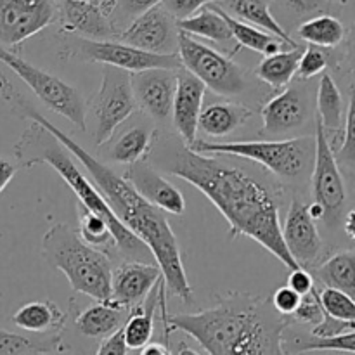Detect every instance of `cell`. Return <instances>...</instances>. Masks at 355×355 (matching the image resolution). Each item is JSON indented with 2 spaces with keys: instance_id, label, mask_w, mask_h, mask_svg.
<instances>
[{
  "instance_id": "f5cc1de1",
  "label": "cell",
  "mask_w": 355,
  "mask_h": 355,
  "mask_svg": "<svg viewBox=\"0 0 355 355\" xmlns=\"http://www.w3.org/2000/svg\"><path fill=\"white\" fill-rule=\"evenodd\" d=\"M87 2H99V0H87Z\"/></svg>"
},
{
  "instance_id": "cb8c5ba5",
  "label": "cell",
  "mask_w": 355,
  "mask_h": 355,
  "mask_svg": "<svg viewBox=\"0 0 355 355\" xmlns=\"http://www.w3.org/2000/svg\"><path fill=\"white\" fill-rule=\"evenodd\" d=\"M252 116L253 111L245 104L211 103L201 111L200 130L208 137H225L243 127Z\"/></svg>"
},
{
  "instance_id": "8d00e7d4",
  "label": "cell",
  "mask_w": 355,
  "mask_h": 355,
  "mask_svg": "<svg viewBox=\"0 0 355 355\" xmlns=\"http://www.w3.org/2000/svg\"><path fill=\"white\" fill-rule=\"evenodd\" d=\"M165 0H114L113 12H111V23L116 30L118 37L123 30H127L139 16L151 10L153 7L162 6Z\"/></svg>"
},
{
  "instance_id": "836d02e7",
  "label": "cell",
  "mask_w": 355,
  "mask_h": 355,
  "mask_svg": "<svg viewBox=\"0 0 355 355\" xmlns=\"http://www.w3.org/2000/svg\"><path fill=\"white\" fill-rule=\"evenodd\" d=\"M76 211H78V232L87 245L97 250L116 246L114 236L111 232V227L106 222V218L87 210L80 203L76 205Z\"/></svg>"
},
{
  "instance_id": "7bdbcfd3",
  "label": "cell",
  "mask_w": 355,
  "mask_h": 355,
  "mask_svg": "<svg viewBox=\"0 0 355 355\" xmlns=\"http://www.w3.org/2000/svg\"><path fill=\"white\" fill-rule=\"evenodd\" d=\"M295 293H298L300 297H305V295H311L312 291H315V279L311 272H309L305 267H300V269H293L288 274V284Z\"/></svg>"
},
{
  "instance_id": "8fae6325",
  "label": "cell",
  "mask_w": 355,
  "mask_h": 355,
  "mask_svg": "<svg viewBox=\"0 0 355 355\" xmlns=\"http://www.w3.org/2000/svg\"><path fill=\"white\" fill-rule=\"evenodd\" d=\"M135 110L137 101L132 89V73L104 66L103 83L92 101L94 142L99 148L110 142L116 128L127 121Z\"/></svg>"
},
{
  "instance_id": "5bb4252c",
  "label": "cell",
  "mask_w": 355,
  "mask_h": 355,
  "mask_svg": "<svg viewBox=\"0 0 355 355\" xmlns=\"http://www.w3.org/2000/svg\"><path fill=\"white\" fill-rule=\"evenodd\" d=\"M179 33L177 19L162 3L139 16L127 30L121 31L118 40L153 54H177Z\"/></svg>"
},
{
  "instance_id": "60d3db41",
  "label": "cell",
  "mask_w": 355,
  "mask_h": 355,
  "mask_svg": "<svg viewBox=\"0 0 355 355\" xmlns=\"http://www.w3.org/2000/svg\"><path fill=\"white\" fill-rule=\"evenodd\" d=\"M215 2H220V0H165L163 6H165V9L168 10L177 21H182L194 16V14L200 12L203 7Z\"/></svg>"
},
{
  "instance_id": "74e56055",
  "label": "cell",
  "mask_w": 355,
  "mask_h": 355,
  "mask_svg": "<svg viewBox=\"0 0 355 355\" xmlns=\"http://www.w3.org/2000/svg\"><path fill=\"white\" fill-rule=\"evenodd\" d=\"M335 155L338 163H343L347 166L355 165V80L350 85V99L349 107H347L345 125H343L342 146Z\"/></svg>"
},
{
  "instance_id": "d4e9b609",
  "label": "cell",
  "mask_w": 355,
  "mask_h": 355,
  "mask_svg": "<svg viewBox=\"0 0 355 355\" xmlns=\"http://www.w3.org/2000/svg\"><path fill=\"white\" fill-rule=\"evenodd\" d=\"M318 118L324 127L331 144L338 137H343V125H345L343 97L331 73H324L319 80Z\"/></svg>"
},
{
  "instance_id": "f907efd6",
  "label": "cell",
  "mask_w": 355,
  "mask_h": 355,
  "mask_svg": "<svg viewBox=\"0 0 355 355\" xmlns=\"http://www.w3.org/2000/svg\"><path fill=\"white\" fill-rule=\"evenodd\" d=\"M97 3H99V6L103 7L104 12L111 17V12H113V7H114V0H99Z\"/></svg>"
},
{
  "instance_id": "30bf717a",
  "label": "cell",
  "mask_w": 355,
  "mask_h": 355,
  "mask_svg": "<svg viewBox=\"0 0 355 355\" xmlns=\"http://www.w3.org/2000/svg\"><path fill=\"white\" fill-rule=\"evenodd\" d=\"M311 191L314 203L324 210V224L328 227L343 225L347 211V182L324 127L315 116V162L311 175Z\"/></svg>"
},
{
  "instance_id": "ba28073f",
  "label": "cell",
  "mask_w": 355,
  "mask_h": 355,
  "mask_svg": "<svg viewBox=\"0 0 355 355\" xmlns=\"http://www.w3.org/2000/svg\"><path fill=\"white\" fill-rule=\"evenodd\" d=\"M0 62L12 69L28 87L35 92V96L61 114L62 118L75 125L76 128L87 130V107L83 96L73 85L66 83L64 80L58 78L52 73L44 71L35 64L21 58L17 52L7 51L0 47Z\"/></svg>"
},
{
  "instance_id": "2e32d148",
  "label": "cell",
  "mask_w": 355,
  "mask_h": 355,
  "mask_svg": "<svg viewBox=\"0 0 355 355\" xmlns=\"http://www.w3.org/2000/svg\"><path fill=\"white\" fill-rule=\"evenodd\" d=\"M283 239L288 252L300 267L312 266L324 248L318 222L311 217L309 205L298 198L291 200L286 220L283 224Z\"/></svg>"
},
{
  "instance_id": "d590c367",
  "label": "cell",
  "mask_w": 355,
  "mask_h": 355,
  "mask_svg": "<svg viewBox=\"0 0 355 355\" xmlns=\"http://www.w3.org/2000/svg\"><path fill=\"white\" fill-rule=\"evenodd\" d=\"M319 302L324 311V315L335 319V321L349 322L355 326V298L335 288L321 286L318 290Z\"/></svg>"
},
{
  "instance_id": "5b68a950",
  "label": "cell",
  "mask_w": 355,
  "mask_h": 355,
  "mask_svg": "<svg viewBox=\"0 0 355 355\" xmlns=\"http://www.w3.org/2000/svg\"><path fill=\"white\" fill-rule=\"evenodd\" d=\"M42 255L49 266L64 274L73 291L96 302L111 300V260L104 252L87 245L78 231L54 224L42 238Z\"/></svg>"
},
{
  "instance_id": "816d5d0a",
  "label": "cell",
  "mask_w": 355,
  "mask_h": 355,
  "mask_svg": "<svg viewBox=\"0 0 355 355\" xmlns=\"http://www.w3.org/2000/svg\"><path fill=\"white\" fill-rule=\"evenodd\" d=\"M336 2H340V3H345L347 0H336Z\"/></svg>"
},
{
  "instance_id": "7c38bea8",
  "label": "cell",
  "mask_w": 355,
  "mask_h": 355,
  "mask_svg": "<svg viewBox=\"0 0 355 355\" xmlns=\"http://www.w3.org/2000/svg\"><path fill=\"white\" fill-rule=\"evenodd\" d=\"M58 19V0H0V47L14 49Z\"/></svg>"
},
{
  "instance_id": "ab89813d",
  "label": "cell",
  "mask_w": 355,
  "mask_h": 355,
  "mask_svg": "<svg viewBox=\"0 0 355 355\" xmlns=\"http://www.w3.org/2000/svg\"><path fill=\"white\" fill-rule=\"evenodd\" d=\"M270 302H272L274 309H276L281 315L290 319L291 315L297 312V309L300 307L302 297L298 293H295L290 286H281L270 295Z\"/></svg>"
},
{
  "instance_id": "c3c4849f",
  "label": "cell",
  "mask_w": 355,
  "mask_h": 355,
  "mask_svg": "<svg viewBox=\"0 0 355 355\" xmlns=\"http://www.w3.org/2000/svg\"><path fill=\"white\" fill-rule=\"evenodd\" d=\"M343 231H345V234L349 236L352 241H355V207L350 208V210L347 211L345 218H343Z\"/></svg>"
},
{
  "instance_id": "7dc6e473",
  "label": "cell",
  "mask_w": 355,
  "mask_h": 355,
  "mask_svg": "<svg viewBox=\"0 0 355 355\" xmlns=\"http://www.w3.org/2000/svg\"><path fill=\"white\" fill-rule=\"evenodd\" d=\"M135 355H172L170 352L168 343H162V342H151L144 347L142 350H139Z\"/></svg>"
},
{
  "instance_id": "d6986e66",
  "label": "cell",
  "mask_w": 355,
  "mask_h": 355,
  "mask_svg": "<svg viewBox=\"0 0 355 355\" xmlns=\"http://www.w3.org/2000/svg\"><path fill=\"white\" fill-rule=\"evenodd\" d=\"M58 19L66 35H76L90 40L118 38L111 17L97 2L58 0Z\"/></svg>"
},
{
  "instance_id": "6da1fadb",
  "label": "cell",
  "mask_w": 355,
  "mask_h": 355,
  "mask_svg": "<svg viewBox=\"0 0 355 355\" xmlns=\"http://www.w3.org/2000/svg\"><path fill=\"white\" fill-rule=\"evenodd\" d=\"M148 159L162 172L200 189L227 220L231 238L246 236L290 270L300 269L284 245L279 198L274 187L241 166L193 151L173 135L158 134Z\"/></svg>"
},
{
  "instance_id": "83f0119b",
  "label": "cell",
  "mask_w": 355,
  "mask_h": 355,
  "mask_svg": "<svg viewBox=\"0 0 355 355\" xmlns=\"http://www.w3.org/2000/svg\"><path fill=\"white\" fill-rule=\"evenodd\" d=\"M62 350L64 343L61 333L23 335L0 329V355H52Z\"/></svg>"
},
{
  "instance_id": "f546056e",
  "label": "cell",
  "mask_w": 355,
  "mask_h": 355,
  "mask_svg": "<svg viewBox=\"0 0 355 355\" xmlns=\"http://www.w3.org/2000/svg\"><path fill=\"white\" fill-rule=\"evenodd\" d=\"M283 349L286 355H304L309 352H343L355 354V331L342 333V335L329 336V338H318L314 335L304 333L284 331Z\"/></svg>"
},
{
  "instance_id": "9a60e30c",
  "label": "cell",
  "mask_w": 355,
  "mask_h": 355,
  "mask_svg": "<svg viewBox=\"0 0 355 355\" xmlns=\"http://www.w3.org/2000/svg\"><path fill=\"white\" fill-rule=\"evenodd\" d=\"M132 89H134L137 106L149 118L165 121L172 116L173 101L177 92V69H146L132 73Z\"/></svg>"
},
{
  "instance_id": "e0dca14e",
  "label": "cell",
  "mask_w": 355,
  "mask_h": 355,
  "mask_svg": "<svg viewBox=\"0 0 355 355\" xmlns=\"http://www.w3.org/2000/svg\"><path fill=\"white\" fill-rule=\"evenodd\" d=\"M207 85L186 68L177 69V92L173 101L172 120L177 134L187 148L198 141L200 116Z\"/></svg>"
},
{
  "instance_id": "8992f818",
  "label": "cell",
  "mask_w": 355,
  "mask_h": 355,
  "mask_svg": "<svg viewBox=\"0 0 355 355\" xmlns=\"http://www.w3.org/2000/svg\"><path fill=\"white\" fill-rule=\"evenodd\" d=\"M191 149L200 155L232 156L255 162L286 180H300L305 175H312L315 162V137L234 142H207L198 139Z\"/></svg>"
},
{
  "instance_id": "1f68e13d",
  "label": "cell",
  "mask_w": 355,
  "mask_h": 355,
  "mask_svg": "<svg viewBox=\"0 0 355 355\" xmlns=\"http://www.w3.org/2000/svg\"><path fill=\"white\" fill-rule=\"evenodd\" d=\"M298 37L309 45H318L322 49H338L347 40L349 30L345 24L331 14H319L309 17L298 26Z\"/></svg>"
},
{
  "instance_id": "7402d4cb",
  "label": "cell",
  "mask_w": 355,
  "mask_h": 355,
  "mask_svg": "<svg viewBox=\"0 0 355 355\" xmlns=\"http://www.w3.org/2000/svg\"><path fill=\"white\" fill-rule=\"evenodd\" d=\"M158 134L159 132L149 125H134L114 139L113 144L104 151V156L118 165H134L141 159L149 158Z\"/></svg>"
},
{
  "instance_id": "277c9868",
  "label": "cell",
  "mask_w": 355,
  "mask_h": 355,
  "mask_svg": "<svg viewBox=\"0 0 355 355\" xmlns=\"http://www.w3.org/2000/svg\"><path fill=\"white\" fill-rule=\"evenodd\" d=\"M12 151L17 162L16 165L19 168L30 170L37 165H49L54 168L68 184L69 189L75 193L82 207L106 218L114 236L118 252L125 259L134 260V262H144L151 259V250L114 215L113 208L110 207L99 187L78 168L75 159L71 158V153L59 142V139L52 132L33 121L17 139Z\"/></svg>"
},
{
  "instance_id": "9c48e42d",
  "label": "cell",
  "mask_w": 355,
  "mask_h": 355,
  "mask_svg": "<svg viewBox=\"0 0 355 355\" xmlns=\"http://www.w3.org/2000/svg\"><path fill=\"white\" fill-rule=\"evenodd\" d=\"M179 58L182 68L201 80L211 92L224 97L241 96L246 92L250 82L245 69L222 52L210 45L194 40L191 35L179 33Z\"/></svg>"
},
{
  "instance_id": "603a6c76",
  "label": "cell",
  "mask_w": 355,
  "mask_h": 355,
  "mask_svg": "<svg viewBox=\"0 0 355 355\" xmlns=\"http://www.w3.org/2000/svg\"><path fill=\"white\" fill-rule=\"evenodd\" d=\"M16 328L33 335H52L61 333L66 324V314L58 304L51 300L30 302L17 309L10 318Z\"/></svg>"
},
{
  "instance_id": "ffe728a7",
  "label": "cell",
  "mask_w": 355,
  "mask_h": 355,
  "mask_svg": "<svg viewBox=\"0 0 355 355\" xmlns=\"http://www.w3.org/2000/svg\"><path fill=\"white\" fill-rule=\"evenodd\" d=\"M163 279V272L158 266L146 262L127 260L113 269L111 281V300L118 302L127 309H135L146 302Z\"/></svg>"
},
{
  "instance_id": "ee69618b",
  "label": "cell",
  "mask_w": 355,
  "mask_h": 355,
  "mask_svg": "<svg viewBox=\"0 0 355 355\" xmlns=\"http://www.w3.org/2000/svg\"><path fill=\"white\" fill-rule=\"evenodd\" d=\"M128 349L123 342V333L121 329L118 333H114L110 338L103 340V343L99 345L97 352L94 355H127Z\"/></svg>"
},
{
  "instance_id": "7a4b0ae2",
  "label": "cell",
  "mask_w": 355,
  "mask_h": 355,
  "mask_svg": "<svg viewBox=\"0 0 355 355\" xmlns=\"http://www.w3.org/2000/svg\"><path fill=\"white\" fill-rule=\"evenodd\" d=\"M0 97L14 114L19 118H28L47 128L73 156L78 158V162H82L89 175L92 177L94 184L99 187L110 207L113 208L114 215L151 250L156 266L163 272L166 291L182 300L184 304H191L193 286L184 269L177 236L173 234L165 214L144 200L137 189L125 179V175H118L106 163L90 155L85 148H82V144L73 141L66 132L38 113L37 107L16 89L9 76L3 75L2 71H0Z\"/></svg>"
},
{
  "instance_id": "b9f144b4",
  "label": "cell",
  "mask_w": 355,
  "mask_h": 355,
  "mask_svg": "<svg viewBox=\"0 0 355 355\" xmlns=\"http://www.w3.org/2000/svg\"><path fill=\"white\" fill-rule=\"evenodd\" d=\"M286 9L297 16H319V14H326L329 6V0H281Z\"/></svg>"
},
{
  "instance_id": "3957f363",
  "label": "cell",
  "mask_w": 355,
  "mask_h": 355,
  "mask_svg": "<svg viewBox=\"0 0 355 355\" xmlns=\"http://www.w3.org/2000/svg\"><path fill=\"white\" fill-rule=\"evenodd\" d=\"M165 343L173 331L193 336L208 355H286L284 331L291 321L269 298L246 291L217 295V305L194 314L162 315Z\"/></svg>"
},
{
  "instance_id": "484cf974",
  "label": "cell",
  "mask_w": 355,
  "mask_h": 355,
  "mask_svg": "<svg viewBox=\"0 0 355 355\" xmlns=\"http://www.w3.org/2000/svg\"><path fill=\"white\" fill-rule=\"evenodd\" d=\"M222 2H224V9L227 7L234 16L239 17V21H245V23L252 24V26L266 30L267 33L283 40L288 47H300L291 38V35L281 26L279 21L272 16L267 0H222Z\"/></svg>"
},
{
  "instance_id": "52a82bcc",
  "label": "cell",
  "mask_w": 355,
  "mask_h": 355,
  "mask_svg": "<svg viewBox=\"0 0 355 355\" xmlns=\"http://www.w3.org/2000/svg\"><path fill=\"white\" fill-rule=\"evenodd\" d=\"M59 55L62 59H75L82 62H99L128 73L156 68H182L179 54H153L120 40H90L76 35H66Z\"/></svg>"
},
{
  "instance_id": "f1b7e54d",
  "label": "cell",
  "mask_w": 355,
  "mask_h": 355,
  "mask_svg": "<svg viewBox=\"0 0 355 355\" xmlns=\"http://www.w3.org/2000/svg\"><path fill=\"white\" fill-rule=\"evenodd\" d=\"M302 54H304V49L297 47L291 51H281L277 54L267 55L255 68V76L270 89H284L293 82L295 75L298 73Z\"/></svg>"
},
{
  "instance_id": "d6a6232c",
  "label": "cell",
  "mask_w": 355,
  "mask_h": 355,
  "mask_svg": "<svg viewBox=\"0 0 355 355\" xmlns=\"http://www.w3.org/2000/svg\"><path fill=\"white\" fill-rule=\"evenodd\" d=\"M217 9L220 10L222 16H224L225 21L229 23V28H231L232 37H234V42L238 44V47L250 49V51L259 52V54L267 58V55L281 52V49L286 45L283 40L274 37V35L262 31L257 26H252V24L245 23V21L236 19L232 14H229L225 9H222L220 6H217Z\"/></svg>"
},
{
  "instance_id": "f6af8a7d",
  "label": "cell",
  "mask_w": 355,
  "mask_h": 355,
  "mask_svg": "<svg viewBox=\"0 0 355 355\" xmlns=\"http://www.w3.org/2000/svg\"><path fill=\"white\" fill-rule=\"evenodd\" d=\"M343 62H345L349 71L352 73L355 78V21L352 26L349 28V33H347L345 49H343Z\"/></svg>"
},
{
  "instance_id": "44dd1931",
  "label": "cell",
  "mask_w": 355,
  "mask_h": 355,
  "mask_svg": "<svg viewBox=\"0 0 355 355\" xmlns=\"http://www.w3.org/2000/svg\"><path fill=\"white\" fill-rule=\"evenodd\" d=\"M130 312V309L114 300L97 302L76 314L75 326L83 336L106 340L123 328Z\"/></svg>"
},
{
  "instance_id": "f35d334b",
  "label": "cell",
  "mask_w": 355,
  "mask_h": 355,
  "mask_svg": "<svg viewBox=\"0 0 355 355\" xmlns=\"http://www.w3.org/2000/svg\"><path fill=\"white\" fill-rule=\"evenodd\" d=\"M322 319H324V311H322L321 307L318 288H315V291H312L311 295L302 297L300 307H298L297 312L291 315L290 321L297 322V324H311L312 328H314L319 322H322Z\"/></svg>"
},
{
  "instance_id": "4dcf8cb0",
  "label": "cell",
  "mask_w": 355,
  "mask_h": 355,
  "mask_svg": "<svg viewBox=\"0 0 355 355\" xmlns=\"http://www.w3.org/2000/svg\"><path fill=\"white\" fill-rule=\"evenodd\" d=\"M177 24H179V30L184 31V33L198 35V37L207 38L210 42H217V44L224 45L234 42L229 23L215 3L203 7L200 12L187 17V19L177 21Z\"/></svg>"
},
{
  "instance_id": "ac0fdd59",
  "label": "cell",
  "mask_w": 355,
  "mask_h": 355,
  "mask_svg": "<svg viewBox=\"0 0 355 355\" xmlns=\"http://www.w3.org/2000/svg\"><path fill=\"white\" fill-rule=\"evenodd\" d=\"M125 179L137 189L144 200H148L163 214L182 215L186 211L182 191L166 180L148 158L128 166Z\"/></svg>"
},
{
  "instance_id": "4316f807",
  "label": "cell",
  "mask_w": 355,
  "mask_h": 355,
  "mask_svg": "<svg viewBox=\"0 0 355 355\" xmlns=\"http://www.w3.org/2000/svg\"><path fill=\"white\" fill-rule=\"evenodd\" d=\"M314 276L321 286L335 288L355 298V250H342L333 253L319 267Z\"/></svg>"
},
{
  "instance_id": "bcb514c9",
  "label": "cell",
  "mask_w": 355,
  "mask_h": 355,
  "mask_svg": "<svg viewBox=\"0 0 355 355\" xmlns=\"http://www.w3.org/2000/svg\"><path fill=\"white\" fill-rule=\"evenodd\" d=\"M17 168H19V166L14 165V163L9 162V159L0 158V194H2V191L9 186L10 180L14 179Z\"/></svg>"
},
{
  "instance_id": "e575fe53",
  "label": "cell",
  "mask_w": 355,
  "mask_h": 355,
  "mask_svg": "<svg viewBox=\"0 0 355 355\" xmlns=\"http://www.w3.org/2000/svg\"><path fill=\"white\" fill-rule=\"evenodd\" d=\"M336 49H322L318 45H307L298 64V78L311 80L318 75H324L326 69L338 66L343 61V52L336 54Z\"/></svg>"
},
{
  "instance_id": "4fadbf2b",
  "label": "cell",
  "mask_w": 355,
  "mask_h": 355,
  "mask_svg": "<svg viewBox=\"0 0 355 355\" xmlns=\"http://www.w3.org/2000/svg\"><path fill=\"white\" fill-rule=\"evenodd\" d=\"M314 114V101L305 80H297L270 97L260 110L266 135H284L307 125Z\"/></svg>"
},
{
  "instance_id": "681fc988",
  "label": "cell",
  "mask_w": 355,
  "mask_h": 355,
  "mask_svg": "<svg viewBox=\"0 0 355 355\" xmlns=\"http://www.w3.org/2000/svg\"><path fill=\"white\" fill-rule=\"evenodd\" d=\"M175 355H201V354L198 352L196 349H193V347L187 345L186 342H180L179 345H177Z\"/></svg>"
}]
</instances>
